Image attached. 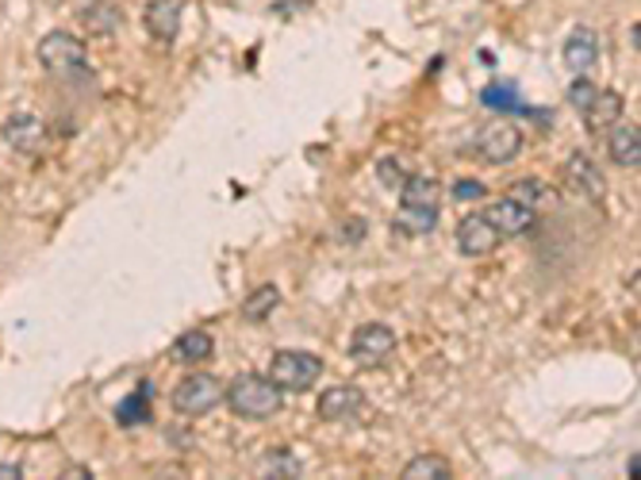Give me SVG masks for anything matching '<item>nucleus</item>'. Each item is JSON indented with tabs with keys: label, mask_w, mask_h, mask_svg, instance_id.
Instances as JSON below:
<instances>
[{
	"label": "nucleus",
	"mask_w": 641,
	"mask_h": 480,
	"mask_svg": "<svg viewBox=\"0 0 641 480\" xmlns=\"http://www.w3.org/2000/svg\"><path fill=\"white\" fill-rule=\"evenodd\" d=\"M115 423L120 427L150 423V389H138V392H131L127 399H120V407H115Z\"/></svg>",
	"instance_id": "obj_20"
},
{
	"label": "nucleus",
	"mask_w": 641,
	"mask_h": 480,
	"mask_svg": "<svg viewBox=\"0 0 641 480\" xmlns=\"http://www.w3.org/2000/svg\"><path fill=\"white\" fill-rule=\"evenodd\" d=\"M120 4H112V0H97L93 9H85V27H89L93 35H112L115 27H120Z\"/></svg>",
	"instance_id": "obj_21"
},
{
	"label": "nucleus",
	"mask_w": 641,
	"mask_h": 480,
	"mask_svg": "<svg viewBox=\"0 0 641 480\" xmlns=\"http://www.w3.org/2000/svg\"><path fill=\"white\" fill-rule=\"evenodd\" d=\"M522 150V131L507 120H492L472 135V155L488 165H507Z\"/></svg>",
	"instance_id": "obj_5"
},
{
	"label": "nucleus",
	"mask_w": 641,
	"mask_h": 480,
	"mask_svg": "<svg viewBox=\"0 0 641 480\" xmlns=\"http://www.w3.org/2000/svg\"><path fill=\"white\" fill-rule=\"evenodd\" d=\"M220 399H223L220 377L193 373L173 389V411H181V416H208L211 407H220Z\"/></svg>",
	"instance_id": "obj_6"
},
{
	"label": "nucleus",
	"mask_w": 641,
	"mask_h": 480,
	"mask_svg": "<svg viewBox=\"0 0 641 480\" xmlns=\"http://www.w3.org/2000/svg\"><path fill=\"white\" fill-rule=\"evenodd\" d=\"M143 24L158 42H173L181 32V0H150L143 12Z\"/></svg>",
	"instance_id": "obj_14"
},
{
	"label": "nucleus",
	"mask_w": 641,
	"mask_h": 480,
	"mask_svg": "<svg viewBox=\"0 0 641 480\" xmlns=\"http://www.w3.org/2000/svg\"><path fill=\"white\" fill-rule=\"evenodd\" d=\"M366 392L354 389V384H334L319 396V419L326 423H349V419H358L366 411Z\"/></svg>",
	"instance_id": "obj_9"
},
{
	"label": "nucleus",
	"mask_w": 641,
	"mask_h": 480,
	"mask_svg": "<svg viewBox=\"0 0 641 480\" xmlns=\"http://www.w3.org/2000/svg\"><path fill=\"white\" fill-rule=\"evenodd\" d=\"M323 377V358L308 350H281L269 366V381L281 392H308Z\"/></svg>",
	"instance_id": "obj_3"
},
{
	"label": "nucleus",
	"mask_w": 641,
	"mask_h": 480,
	"mask_svg": "<svg viewBox=\"0 0 641 480\" xmlns=\"http://www.w3.org/2000/svg\"><path fill=\"white\" fill-rule=\"evenodd\" d=\"M404 480H449L454 477V465L442 454H419L407 461V469L399 472Z\"/></svg>",
	"instance_id": "obj_18"
},
{
	"label": "nucleus",
	"mask_w": 641,
	"mask_h": 480,
	"mask_svg": "<svg viewBox=\"0 0 641 480\" xmlns=\"http://www.w3.org/2000/svg\"><path fill=\"white\" fill-rule=\"evenodd\" d=\"M638 465H641V457H638V454H633V457H630V465H626V477H638V472H641V469H638Z\"/></svg>",
	"instance_id": "obj_29"
},
{
	"label": "nucleus",
	"mask_w": 641,
	"mask_h": 480,
	"mask_svg": "<svg viewBox=\"0 0 641 480\" xmlns=\"http://www.w3.org/2000/svg\"><path fill=\"white\" fill-rule=\"evenodd\" d=\"M377 177H381V185L399 188V185H404V181H407V173L399 170L396 158H381V162H377Z\"/></svg>",
	"instance_id": "obj_25"
},
{
	"label": "nucleus",
	"mask_w": 641,
	"mask_h": 480,
	"mask_svg": "<svg viewBox=\"0 0 641 480\" xmlns=\"http://www.w3.org/2000/svg\"><path fill=\"white\" fill-rule=\"evenodd\" d=\"M507 200H515V204H522V208H530V212H538V208L550 200V188H545L538 177H522L507 188Z\"/></svg>",
	"instance_id": "obj_23"
},
{
	"label": "nucleus",
	"mask_w": 641,
	"mask_h": 480,
	"mask_svg": "<svg viewBox=\"0 0 641 480\" xmlns=\"http://www.w3.org/2000/svg\"><path fill=\"white\" fill-rule=\"evenodd\" d=\"M223 396H227L231 411H235L238 419H250V423H258V419H269L281 411V389H276L269 377H258V373H243L235 377V384L231 389H223Z\"/></svg>",
	"instance_id": "obj_2"
},
{
	"label": "nucleus",
	"mask_w": 641,
	"mask_h": 480,
	"mask_svg": "<svg viewBox=\"0 0 641 480\" xmlns=\"http://www.w3.org/2000/svg\"><path fill=\"white\" fill-rule=\"evenodd\" d=\"M630 42H633V50H641V24L630 27Z\"/></svg>",
	"instance_id": "obj_30"
},
{
	"label": "nucleus",
	"mask_w": 641,
	"mask_h": 480,
	"mask_svg": "<svg viewBox=\"0 0 641 480\" xmlns=\"http://www.w3.org/2000/svg\"><path fill=\"white\" fill-rule=\"evenodd\" d=\"M396 354V334L389 331L384 323H366L354 331L349 339V358L358 361V366H381Z\"/></svg>",
	"instance_id": "obj_7"
},
{
	"label": "nucleus",
	"mask_w": 641,
	"mask_h": 480,
	"mask_svg": "<svg viewBox=\"0 0 641 480\" xmlns=\"http://www.w3.org/2000/svg\"><path fill=\"white\" fill-rule=\"evenodd\" d=\"M500 243H504V238H500V231H495L484 216H465V220L457 223V250H461L465 258H488V254H495Z\"/></svg>",
	"instance_id": "obj_10"
},
{
	"label": "nucleus",
	"mask_w": 641,
	"mask_h": 480,
	"mask_svg": "<svg viewBox=\"0 0 641 480\" xmlns=\"http://www.w3.org/2000/svg\"><path fill=\"white\" fill-rule=\"evenodd\" d=\"M442 216V185L434 177H407L399 185L396 227L404 235H431Z\"/></svg>",
	"instance_id": "obj_1"
},
{
	"label": "nucleus",
	"mask_w": 641,
	"mask_h": 480,
	"mask_svg": "<svg viewBox=\"0 0 641 480\" xmlns=\"http://www.w3.org/2000/svg\"><path fill=\"white\" fill-rule=\"evenodd\" d=\"M607 155L615 165L622 170H638L641 165V127H630V123H611L607 127Z\"/></svg>",
	"instance_id": "obj_13"
},
{
	"label": "nucleus",
	"mask_w": 641,
	"mask_h": 480,
	"mask_svg": "<svg viewBox=\"0 0 641 480\" xmlns=\"http://www.w3.org/2000/svg\"><path fill=\"white\" fill-rule=\"evenodd\" d=\"M622 97H618L615 89H600L592 97V104L580 112V120H584V127L588 131H595V135H603V131L611 127V123H618L622 120Z\"/></svg>",
	"instance_id": "obj_16"
},
{
	"label": "nucleus",
	"mask_w": 641,
	"mask_h": 480,
	"mask_svg": "<svg viewBox=\"0 0 641 480\" xmlns=\"http://www.w3.org/2000/svg\"><path fill=\"white\" fill-rule=\"evenodd\" d=\"M47 139H50V131L39 115L24 112V115H12V120L4 123V143L24 158H39L42 150H47Z\"/></svg>",
	"instance_id": "obj_8"
},
{
	"label": "nucleus",
	"mask_w": 641,
	"mask_h": 480,
	"mask_svg": "<svg viewBox=\"0 0 641 480\" xmlns=\"http://www.w3.org/2000/svg\"><path fill=\"white\" fill-rule=\"evenodd\" d=\"M565 185L572 188V193L584 196V200H595V204L607 196V181H603V170L588 155H580V150L565 162Z\"/></svg>",
	"instance_id": "obj_11"
},
{
	"label": "nucleus",
	"mask_w": 641,
	"mask_h": 480,
	"mask_svg": "<svg viewBox=\"0 0 641 480\" xmlns=\"http://www.w3.org/2000/svg\"><path fill=\"white\" fill-rule=\"evenodd\" d=\"M480 104L495 108V112H522V104H519V89H515V85H507V82L488 85V89L480 93Z\"/></svg>",
	"instance_id": "obj_24"
},
{
	"label": "nucleus",
	"mask_w": 641,
	"mask_h": 480,
	"mask_svg": "<svg viewBox=\"0 0 641 480\" xmlns=\"http://www.w3.org/2000/svg\"><path fill=\"white\" fill-rule=\"evenodd\" d=\"M39 62H42V70H47V74L70 77V74H77V70H85V62H89V50H85V39H77V35L47 32L39 39Z\"/></svg>",
	"instance_id": "obj_4"
},
{
	"label": "nucleus",
	"mask_w": 641,
	"mask_h": 480,
	"mask_svg": "<svg viewBox=\"0 0 641 480\" xmlns=\"http://www.w3.org/2000/svg\"><path fill=\"white\" fill-rule=\"evenodd\" d=\"M20 477H24L20 465H0V480H20Z\"/></svg>",
	"instance_id": "obj_28"
},
{
	"label": "nucleus",
	"mask_w": 641,
	"mask_h": 480,
	"mask_svg": "<svg viewBox=\"0 0 641 480\" xmlns=\"http://www.w3.org/2000/svg\"><path fill=\"white\" fill-rule=\"evenodd\" d=\"M300 457L293 454V450H269L266 457H261V477L266 480H296L300 477Z\"/></svg>",
	"instance_id": "obj_19"
},
{
	"label": "nucleus",
	"mask_w": 641,
	"mask_h": 480,
	"mask_svg": "<svg viewBox=\"0 0 641 480\" xmlns=\"http://www.w3.org/2000/svg\"><path fill=\"white\" fill-rule=\"evenodd\" d=\"M595 93H600V85H592V82H584V77H580V82H572V89H568V100H572V108H577V112H584V108L592 104Z\"/></svg>",
	"instance_id": "obj_26"
},
{
	"label": "nucleus",
	"mask_w": 641,
	"mask_h": 480,
	"mask_svg": "<svg viewBox=\"0 0 641 480\" xmlns=\"http://www.w3.org/2000/svg\"><path fill=\"white\" fill-rule=\"evenodd\" d=\"M600 58V39H595L592 27H572L565 39V65L572 74H588Z\"/></svg>",
	"instance_id": "obj_15"
},
{
	"label": "nucleus",
	"mask_w": 641,
	"mask_h": 480,
	"mask_svg": "<svg viewBox=\"0 0 641 480\" xmlns=\"http://www.w3.org/2000/svg\"><path fill=\"white\" fill-rule=\"evenodd\" d=\"M211 350H215V342H211L208 331H185L177 342H173V361H181V366H200V361L211 358Z\"/></svg>",
	"instance_id": "obj_17"
},
{
	"label": "nucleus",
	"mask_w": 641,
	"mask_h": 480,
	"mask_svg": "<svg viewBox=\"0 0 641 480\" xmlns=\"http://www.w3.org/2000/svg\"><path fill=\"white\" fill-rule=\"evenodd\" d=\"M276 304H281V293H276V285H261V288H254V293L243 300V316L254 319V323H261L266 316H273Z\"/></svg>",
	"instance_id": "obj_22"
},
{
	"label": "nucleus",
	"mask_w": 641,
	"mask_h": 480,
	"mask_svg": "<svg viewBox=\"0 0 641 480\" xmlns=\"http://www.w3.org/2000/svg\"><path fill=\"white\" fill-rule=\"evenodd\" d=\"M484 193H488V188L480 185V181H472V177H461V181L454 185V196H457V200H484Z\"/></svg>",
	"instance_id": "obj_27"
},
{
	"label": "nucleus",
	"mask_w": 641,
	"mask_h": 480,
	"mask_svg": "<svg viewBox=\"0 0 641 480\" xmlns=\"http://www.w3.org/2000/svg\"><path fill=\"white\" fill-rule=\"evenodd\" d=\"M484 220L492 223L495 231H500V238H515V235H527L530 227H534V212L530 208H522V204L515 200H495L492 208L484 212Z\"/></svg>",
	"instance_id": "obj_12"
}]
</instances>
